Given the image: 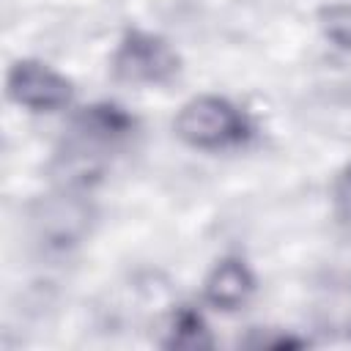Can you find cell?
<instances>
[{
  "instance_id": "cell-4",
  "label": "cell",
  "mask_w": 351,
  "mask_h": 351,
  "mask_svg": "<svg viewBox=\"0 0 351 351\" xmlns=\"http://www.w3.org/2000/svg\"><path fill=\"white\" fill-rule=\"evenodd\" d=\"M93 222V208L85 197L63 192L55 197H44L30 211V225L38 241L49 250H69L80 244Z\"/></svg>"
},
{
  "instance_id": "cell-5",
  "label": "cell",
  "mask_w": 351,
  "mask_h": 351,
  "mask_svg": "<svg viewBox=\"0 0 351 351\" xmlns=\"http://www.w3.org/2000/svg\"><path fill=\"white\" fill-rule=\"evenodd\" d=\"M134 123L137 121L123 107L110 104V101H99V104L82 107L74 115V121H71V137L104 151V148H112L121 140H126L134 132Z\"/></svg>"
},
{
  "instance_id": "cell-2",
  "label": "cell",
  "mask_w": 351,
  "mask_h": 351,
  "mask_svg": "<svg viewBox=\"0 0 351 351\" xmlns=\"http://www.w3.org/2000/svg\"><path fill=\"white\" fill-rule=\"evenodd\" d=\"M112 74L129 85H165L181 71L178 52L156 33L132 27L123 33L115 55Z\"/></svg>"
},
{
  "instance_id": "cell-9",
  "label": "cell",
  "mask_w": 351,
  "mask_h": 351,
  "mask_svg": "<svg viewBox=\"0 0 351 351\" xmlns=\"http://www.w3.org/2000/svg\"><path fill=\"white\" fill-rule=\"evenodd\" d=\"M335 203H337V217L351 233V165L337 176L335 181Z\"/></svg>"
},
{
  "instance_id": "cell-1",
  "label": "cell",
  "mask_w": 351,
  "mask_h": 351,
  "mask_svg": "<svg viewBox=\"0 0 351 351\" xmlns=\"http://www.w3.org/2000/svg\"><path fill=\"white\" fill-rule=\"evenodd\" d=\"M173 129L181 143L200 148V151L244 145L252 137V123L247 112H241L233 101L222 96H211V93L189 99L178 110Z\"/></svg>"
},
{
  "instance_id": "cell-7",
  "label": "cell",
  "mask_w": 351,
  "mask_h": 351,
  "mask_svg": "<svg viewBox=\"0 0 351 351\" xmlns=\"http://www.w3.org/2000/svg\"><path fill=\"white\" fill-rule=\"evenodd\" d=\"M214 346L211 329L206 324V318L192 310V307H178L167 337H165V348H178V351H208Z\"/></svg>"
},
{
  "instance_id": "cell-8",
  "label": "cell",
  "mask_w": 351,
  "mask_h": 351,
  "mask_svg": "<svg viewBox=\"0 0 351 351\" xmlns=\"http://www.w3.org/2000/svg\"><path fill=\"white\" fill-rule=\"evenodd\" d=\"M321 30L335 47L351 49V3L326 5L321 11Z\"/></svg>"
},
{
  "instance_id": "cell-6",
  "label": "cell",
  "mask_w": 351,
  "mask_h": 351,
  "mask_svg": "<svg viewBox=\"0 0 351 351\" xmlns=\"http://www.w3.org/2000/svg\"><path fill=\"white\" fill-rule=\"evenodd\" d=\"M255 291V274L241 258H222L214 263L203 282V296L211 307L217 310H239L241 304L250 302Z\"/></svg>"
},
{
  "instance_id": "cell-3",
  "label": "cell",
  "mask_w": 351,
  "mask_h": 351,
  "mask_svg": "<svg viewBox=\"0 0 351 351\" xmlns=\"http://www.w3.org/2000/svg\"><path fill=\"white\" fill-rule=\"evenodd\" d=\"M5 93L30 112H55L71 104V82L41 60H16L5 74Z\"/></svg>"
}]
</instances>
